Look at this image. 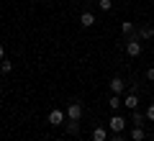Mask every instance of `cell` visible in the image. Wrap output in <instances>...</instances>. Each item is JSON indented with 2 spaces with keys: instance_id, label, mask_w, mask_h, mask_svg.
Wrapping results in <instances>:
<instances>
[{
  "instance_id": "obj_6",
  "label": "cell",
  "mask_w": 154,
  "mask_h": 141,
  "mask_svg": "<svg viewBox=\"0 0 154 141\" xmlns=\"http://www.w3.org/2000/svg\"><path fill=\"white\" fill-rule=\"evenodd\" d=\"M108 87H110V92H113V95H121V92H126V82H123L121 77H113V80L108 82Z\"/></svg>"
},
{
  "instance_id": "obj_23",
  "label": "cell",
  "mask_w": 154,
  "mask_h": 141,
  "mask_svg": "<svg viewBox=\"0 0 154 141\" xmlns=\"http://www.w3.org/2000/svg\"><path fill=\"white\" fill-rule=\"evenodd\" d=\"M62 141H67V139H62Z\"/></svg>"
},
{
  "instance_id": "obj_2",
  "label": "cell",
  "mask_w": 154,
  "mask_h": 141,
  "mask_svg": "<svg viewBox=\"0 0 154 141\" xmlns=\"http://www.w3.org/2000/svg\"><path fill=\"white\" fill-rule=\"evenodd\" d=\"M82 103H80V100H72L69 105H67V121H80L82 118Z\"/></svg>"
},
{
  "instance_id": "obj_16",
  "label": "cell",
  "mask_w": 154,
  "mask_h": 141,
  "mask_svg": "<svg viewBox=\"0 0 154 141\" xmlns=\"http://www.w3.org/2000/svg\"><path fill=\"white\" fill-rule=\"evenodd\" d=\"M98 8H100V11H105V13H108L110 8H113V3H110V0H98Z\"/></svg>"
},
{
  "instance_id": "obj_8",
  "label": "cell",
  "mask_w": 154,
  "mask_h": 141,
  "mask_svg": "<svg viewBox=\"0 0 154 141\" xmlns=\"http://www.w3.org/2000/svg\"><path fill=\"white\" fill-rule=\"evenodd\" d=\"M80 26H82V28H90V26H95V16H93L90 11H85L82 16H80Z\"/></svg>"
},
{
  "instance_id": "obj_9",
  "label": "cell",
  "mask_w": 154,
  "mask_h": 141,
  "mask_svg": "<svg viewBox=\"0 0 154 141\" xmlns=\"http://www.w3.org/2000/svg\"><path fill=\"white\" fill-rule=\"evenodd\" d=\"M93 141H108V131L103 126H95L93 128Z\"/></svg>"
},
{
  "instance_id": "obj_7",
  "label": "cell",
  "mask_w": 154,
  "mask_h": 141,
  "mask_svg": "<svg viewBox=\"0 0 154 141\" xmlns=\"http://www.w3.org/2000/svg\"><path fill=\"white\" fill-rule=\"evenodd\" d=\"M123 105H126L128 110H136V108H139V95H136V92H126V98H123Z\"/></svg>"
},
{
  "instance_id": "obj_14",
  "label": "cell",
  "mask_w": 154,
  "mask_h": 141,
  "mask_svg": "<svg viewBox=\"0 0 154 141\" xmlns=\"http://www.w3.org/2000/svg\"><path fill=\"white\" fill-rule=\"evenodd\" d=\"M67 133H69V136L80 133V121H69V123H67Z\"/></svg>"
},
{
  "instance_id": "obj_10",
  "label": "cell",
  "mask_w": 154,
  "mask_h": 141,
  "mask_svg": "<svg viewBox=\"0 0 154 141\" xmlns=\"http://www.w3.org/2000/svg\"><path fill=\"white\" fill-rule=\"evenodd\" d=\"M146 133H144V126H134L131 128V141H144Z\"/></svg>"
},
{
  "instance_id": "obj_3",
  "label": "cell",
  "mask_w": 154,
  "mask_h": 141,
  "mask_svg": "<svg viewBox=\"0 0 154 141\" xmlns=\"http://www.w3.org/2000/svg\"><path fill=\"white\" fill-rule=\"evenodd\" d=\"M126 54L128 57H139L141 54V38H136V33L126 41Z\"/></svg>"
},
{
  "instance_id": "obj_11",
  "label": "cell",
  "mask_w": 154,
  "mask_h": 141,
  "mask_svg": "<svg viewBox=\"0 0 154 141\" xmlns=\"http://www.w3.org/2000/svg\"><path fill=\"white\" fill-rule=\"evenodd\" d=\"M121 31L126 33V38H131L134 33H136V26H134V21H123V23H121Z\"/></svg>"
},
{
  "instance_id": "obj_20",
  "label": "cell",
  "mask_w": 154,
  "mask_h": 141,
  "mask_svg": "<svg viewBox=\"0 0 154 141\" xmlns=\"http://www.w3.org/2000/svg\"><path fill=\"white\" fill-rule=\"evenodd\" d=\"M108 141H126V136H121V133H116V136H110Z\"/></svg>"
},
{
  "instance_id": "obj_5",
  "label": "cell",
  "mask_w": 154,
  "mask_h": 141,
  "mask_svg": "<svg viewBox=\"0 0 154 141\" xmlns=\"http://www.w3.org/2000/svg\"><path fill=\"white\" fill-rule=\"evenodd\" d=\"M136 38H141V41H146V38H154V26H149V23L139 26V28H136Z\"/></svg>"
},
{
  "instance_id": "obj_15",
  "label": "cell",
  "mask_w": 154,
  "mask_h": 141,
  "mask_svg": "<svg viewBox=\"0 0 154 141\" xmlns=\"http://www.w3.org/2000/svg\"><path fill=\"white\" fill-rule=\"evenodd\" d=\"M11 69H13V62H8V59H3V62H0V72H3V75H8Z\"/></svg>"
},
{
  "instance_id": "obj_4",
  "label": "cell",
  "mask_w": 154,
  "mask_h": 141,
  "mask_svg": "<svg viewBox=\"0 0 154 141\" xmlns=\"http://www.w3.org/2000/svg\"><path fill=\"white\" fill-rule=\"evenodd\" d=\"M46 121H49L51 126H62L67 121V113H64V110H59V108H54V110H49V118H46Z\"/></svg>"
},
{
  "instance_id": "obj_19",
  "label": "cell",
  "mask_w": 154,
  "mask_h": 141,
  "mask_svg": "<svg viewBox=\"0 0 154 141\" xmlns=\"http://www.w3.org/2000/svg\"><path fill=\"white\" fill-rule=\"evenodd\" d=\"M146 80L154 82V67H149V69H146Z\"/></svg>"
},
{
  "instance_id": "obj_17",
  "label": "cell",
  "mask_w": 154,
  "mask_h": 141,
  "mask_svg": "<svg viewBox=\"0 0 154 141\" xmlns=\"http://www.w3.org/2000/svg\"><path fill=\"white\" fill-rule=\"evenodd\" d=\"M144 115H146V121H154V105H149V108H146V113H144Z\"/></svg>"
},
{
  "instance_id": "obj_1",
  "label": "cell",
  "mask_w": 154,
  "mask_h": 141,
  "mask_svg": "<svg viewBox=\"0 0 154 141\" xmlns=\"http://www.w3.org/2000/svg\"><path fill=\"white\" fill-rule=\"evenodd\" d=\"M126 126H128V121L123 118V115H118V113L108 118V128L113 131V133H123V131H126Z\"/></svg>"
},
{
  "instance_id": "obj_18",
  "label": "cell",
  "mask_w": 154,
  "mask_h": 141,
  "mask_svg": "<svg viewBox=\"0 0 154 141\" xmlns=\"http://www.w3.org/2000/svg\"><path fill=\"white\" fill-rule=\"evenodd\" d=\"M139 87H141L139 82H131V85H128V92H136V95H139Z\"/></svg>"
},
{
  "instance_id": "obj_22",
  "label": "cell",
  "mask_w": 154,
  "mask_h": 141,
  "mask_svg": "<svg viewBox=\"0 0 154 141\" xmlns=\"http://www.w3.org/2000/svg\"><path fill=\"white\" fill-rule=\"evenodd\" d=\"M0 108H3V103H0Z\"/></svg>"
},
{
  "instance_id": "obj_13",
  "label": "cell",
  "mask_w": 154,
  "mask_h": 141,
  "mask_svg": "<svg viewBox=\"0 0 154 141\" xmlns=\"http://www.w3.org/2000/svg\"><path fill=\"white\" fill-rule=\"evenodd\" d=\"M144 121H146V115H144V113L131 110V123H134V126H144Z\"/></svg>"
},
{
  "instance_id": "obj_12",
  "label": "cell",
  "mask_w": 154,
  "mask_h": 141,
  "mask_svg": "<svg viewBox=\"0 0 154 141\" xmlns=\"http://www.w3.org/2000/svg\"><path fill=\"white\" fill-rule=\"evenodd\" d=\"M121 105H123L121 95H113V92H110V98H108V108H110V110H118Z\"/></svg>"
},
{
  "instance_id": "obj_21",
  "label": "cell",
  "mask_w": 154,
  "mask_h": 141,
  "mask_svg": "<svg viewBox=\"0 0 154 141\" xmlns=\"http://www.w3.org/2000/svg\"><path fill=\"white\" fill-rule=\"evenodd\" d=\"M5 59V49H3V44H0V62Z\"/></svg>"
}]
</instances>
